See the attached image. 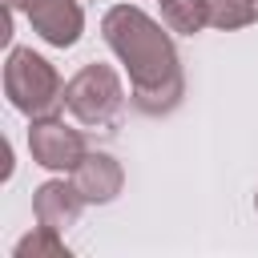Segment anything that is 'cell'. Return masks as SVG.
<instances>
[{"label":"cell","instance_id":"obj_11","mask_svg":"<svg viewBox=\"0 0 258 258\" xmlns=\"http://www.w3.org/2000/svg\"><path fill=\"white\" fill-rule=\"evenodd\" d=\"M254 210H258V194H254Z\"/></svg>","mask_w":258,"mask_h":258},{"label":"cell","instance_id":"obj_1","mask_svg":"<svg viewBox=\"0 0 258 258\" xmlns=\"http://www.w3.org/2000/svg\"><path fill=\"white\" fill-rule=\"evenodd\" d=\"M101 36L129 77L133 109L145 117H169L185 97V73L169 28L137 4H113L101 16Z\"/></svg>","mask_w":258,"mask_h":258},{"label":"cell","instance_id":"obj_7","mask_svg":"<svg viewBox=\"0 0 258 258\" xmlns=\"http://www.w3.org/2000/svg\"><path fill=\"white\" fill-rule=\"evenodd\" d=\"M73 185H77V194L89 206H109L125 189V169H121V161L113 153H101L97 149V153H85L81 157V165L73 169Z\"/></svg>","mask_w":258,"mask_h":258},{"label":"cell","instance_id":"obj_3","mask_svg":"<svg viewBox=\"0 0 258 258\" xmlns=\"http://www.w3.org/2000/svg\"><path fill=\"white\" fill-rule=\"evenodd\" d=\"M64 109L85 125V129H109L117 125L125 109V85L113 64L89 60L64 81Z\"/></svg>","mask_w":258,"mask_h":258},{"label":"cell","instance_id":"obj_10","mask_svg":"<svg viewBox=\"0 0 258 258\" xmlns=\"http://www.w3.org/2000/svg\"><path fill=\"white\" fill-rule=\"evenodd\" d=\"M12 254H16V258H69V246H64V238H60L56 230L36 226L32 234H24V238L12 246Z\"/></svg>","mask_w":258,"mask_h":258},{"label":"cell","instance_id":"obj_6","mask_svg":"<svg viewBox=\"0 0 258 258\" xmlns=\"http://www.w3.org/2000/svg\"><path fill=\"white\" fill-rule=\"evenodd\" d=\"M85 206L89 202L77 194L73 177L69 181L64 177H48V181H40L32 189V218H36V226H48L56 234H64L69 226H77V218H81Z\"/></svg>","mask_w":258,"mask_h":258},{"label":"cell","instance_id":"obj_4","mask_svg":"<svg viewBox=\"0 0 258 258\" xmlns=\"http://www.w3.org/2000/svg\"><path fill=\"white\" fill-rule=\"evenodd\" d=\"M28 153H32V161H36L40 169H48V173H73L89 149H85L81 129L64 125L60 113H56V117H36V121H28Z\"/></svg>","mask_w":258,"mask_h":258},{"label":"cell","instance_id":"obj_8","mask_svg":"<svg viewBox=\"0 0 258 258\" xmlns=\"http://www.w3.org/2000/svg\"><path fill=\"white\" fill-rule=\"evenodd\" d=\"M157 8H161V24L177 36H198L210 24L206 0H157Z\"/></svg>","mask_w":258,"mask_h":258},{"label":"cell","instance_id":"obj_2","mask_svg":"<svg viewBox=\"0 0 258 258\" xmlns=\"http://www.w3.org/2000/svg\"><path fill=\"white\" fill-rule=\"evenodd\" d=\"M4 97L28 121L56 117L64 109V81L52 69V60H44L40 52H32V48H8V60H4Z\"/></svg>","mask_w":258,"mask_h":258},{"label":"cell","instance_id":"obj_5","mask_svg":"<svg viewBox=\"0 0 258 258\" xmlns=\"http://www.w3.org/2000/svg\"><path fill=\"white\" fill-rule=\"evenodd\" d=\"M12 12H20L32 32L52 48H73L85 32V12L77 0H4Z\"/></svg>","mask_w":258,"mask_h":258},{"label":"cell","instance_id":"obj_9","mask_svg":"<svg viewBox=\"0 0 258 258\" xmlns=\"http://www.w3.org/2000/svg\"><path fill=\"white\" fill-rule=\"evenodd\" d=\"M206 8H210V28L222 32L258 24V0H206Z\"/></svg>","mask_w":258,"mask_h":258}]
</instances>
